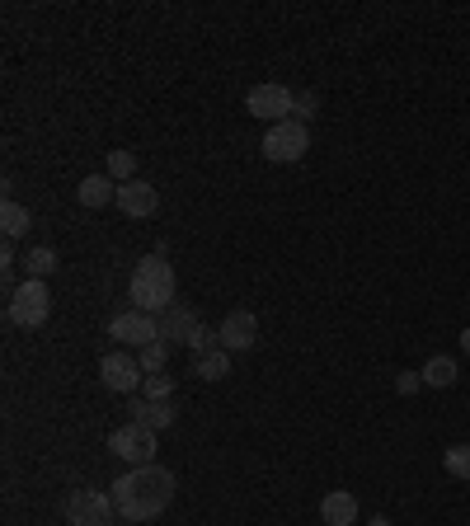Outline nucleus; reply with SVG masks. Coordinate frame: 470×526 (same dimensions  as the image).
<instances>
[{
	"mask_svg": "<svg viewBox=\"0 0 470 526\" xmlns=\"http://www.w3.org/2000/svg\"><path fill=\"white\" fill-rule=\"evenodd\" d=\"M174 489H179V480H174L170 465L151 461V465H137V470L118 475L109 494L123 522H156L160 512L174 503Z\"/></svg>",
	"mask_w": 470,
	"mask_h": 526,
	"instance_id": "1",
	"label": "nucleus"
},
{
	"mask_svg": "<svg viewBox=\"0 0 470 526\" xmlns=\"http://www.w3.org/2000/svg\"><path fill=\"white\" fill-rule=\"evenodd\" d=\"M127 296H132V306L146 310V315H165V310L174 306V268L165 263V249L146 254V259L132 268Z\"/></svg>",
	"mask_w": 470,
	"mask_h": 526,
	"instance_id": "2",
	"label": "nucleus"
},
{
	"mask_svg": "<svg viewBox=\"0 0 470 526\" xmlns=\"http://www.w3.org/2000/svg\"><path fill=\"white\" fill-rule=\"evenodd\" d=\"M47 315H52V292H47V282H38V278H24L15 287V296L5 301V320L15 329H43Z\"/></svg>",
	"mask_w": 470,
	"mask_h": 526,
	"instance_id": "3",
	"label": "nucleus"
},
{
	"mask_svg": "<svg viewBox=\"0 0 470 526\" xmlns=\"http://www.w3.org/2000/svg\"><path fill=\"white\" fill-rule=\"evenodd\" d=\"M160 320V343H184L188 353H207V348H217V334L193 315L188 306H170L165 315H156Z\"/></svg>",
	"mask_w": 470,
	"mask_h": 526,
	"instance_id": "4",
	"label": "nucleus"
},
{
	"mask_svg": "<svg viewBox=\"0 0 470 526\" xmlns=\"http://www.w3.org/2000/svg\"><path fill=\"white\" fill-rule=\"evenodd\" d=\"M259 151H264V160H273V165H297V160H306V151H311V127L297 123V118L273 123L264 132V141H259Z\"/></svg>",
	"mask_w": 470,
	"mask_h": 526,
	"instance_id": "5",
	"label": "nucleus"
},
{
	"mask_svg": "<svg viewBox=\"0 0 470 526\" xmlns=\"http://www.w3.org/2000/svg\"><path fill=\"white\" fill-rule=\"evenodd\" d=\"M156 437H160V433L141 428L137 418H127L123 428H113V433H109V451H113V456H123V461L137 470V465H151V461H156Z\"/></svg>",
	"mask_w": 470,
	"mask_h": 526,
	"instance_id": "6",
	"label": "nucleus"
},
{
	"mask_svg": "<svg viewBox=\"0 0 470 526\" xmlns=\"http://www.w3.org/2000/svg\"><path fill=\"white\" fill-rule=\"evenodd\" d=\"M292 104H297V90H287L278 80H264V85H254L250 99H245V109L259 118V123H287L292 118Z\"/></svg>",
	"mask_w": 470,
	"mask_h": 526,
	"instance_id": "7",
	"label": "nucleus"
},
{
	"mask_svg": "<svg viewBox=\"0 0 470 526\" xmlns=\"http://www.w3.org/2000/svg\"><path fill=\"white\" fill-rule=\"evenodd\" d=\"M109 339H118L123 348H146V343H156L160 339V320L156 315H146V310H137V306H127V310H118L109 320Z\"/></svg>",
	"mask_w": 470,
	"mask_h": 526,
	"instance_id": "8",
	"label": "nucleus"
},
{
	"mask_svg": "<svg viewBox=\"0 0 470 526\" xmlns=\"http://www.w3.org/2000/svg\"><path fill=\"white\" fill-rule=\"evenodd\" d=\"M118 508H113V494L104 489H76L66 498V522L71 526H113Z\"/></svg>",
	"mask_w": 470,
	"mask_h": 526,
	"instance_id": "9",
	"label": "nucleus"
},
{
	"mask_svg": "<svg viewBox=\"0 0 470 526\" xmlns=\"http://www.w3.org/2000/svg\"><path fill=\"white\" fill-rule=\"evenodd\" d=\"M99 376H104V386H109L113 395H132V390L146 381L137 353H127V348H113V353H104V362H99Z\"/></svg>",
	"mask_w": 470,
	"mask_h": 526,
	"instance_id": "10",
	"label": "nucleus"
},
{
	"mask_svg": "<svg viewBox=\"0 0 470 526\" xmlns=\"http://www.w3.org/2000/svg\"><path fill=\"white\" fill-rule=\"evenodd\" d=\"M217 343L226 348V353H245V348H254L259 343V315L254 310H231L226 320L217 325Z\"/></svg>",
	"mask_w": 470,
	"mask_h": 526,
	"instance_id": "11",
	"label": "nucleus"
},
{
	"mask_svg": "<svg viewBox=\"0 0 470 526\" xmlns=\"http://www.w3.org/2000/svg\"><path fill=\"white\" fill-rule=\"evenodd\" d=\"M156 207H160V193L146 179H132V184H118V212L132 221H146V217H156Z\"/></svg>",
	"mask_w": 470,
	"mask_h": 526,
	"instance_id": "12",
	"label": "nucleus"
},
{
	"mask_svg": "<svg viewBox=\"0 0 470 526\" xmlns=\"http://www.w3.org/2000/svg\"><path fill=\"white\" fill-rule=\"evenodd\" d=\"M127 414L137 418L141 428H151V433H165V428H174V423H179V409H174L170 400H137Z\"/></svg>",
	"mask_w": 470,
	"mask_h": 526,
	"instance_id": "13",
	"label": "nucleus"
},
{
	"mask_svg": "<svg viewBox=\"0 0 470 526\" xmlns=\"http://www.w3.org/2000/svg\"><path fill=\"white\" fill-rule=\"evenodd\" d=\"M76 202L80 207H90V212H99V207L118 202V184H113L109 174H85V179L76 184Z\"/></svg>",
	"mask_w": 470,
	"mask_h": 526,
	"instance_id": "14",
	"label": "nucleus"
},
{
	"mask_svg": "<svg viewBox=\"0 0 470 526\" xmlns=\"http://www.w3.org/2000/svg\"><path fill=\"white\" fill-rule=\"evenodd\" d=\"M320 522L325 526H353L358 522V498L348 489H329L325 503H320Z\"/></svg>",
	"mask_w": 470,
	"mask_h": 526,
	"instance_id": "15",
	"label": "nucleus"
},
{
	"mask_svg": "<svg viewBox=\"0 0 470 526\" xmlns=\"http://www.w3.org/2000/svg\"><path fill=\"white\" fill-rule=\"evenodd\" d=\"M193 376H203V381H221V376H231V353L226 348H207V353H193Z\"/></svg>",
	"mask_w": 470,
	"mask_h": 526,
	"instance_id": "16",
	"label": "nucleus"
},
{
	"mask_svg": "<svg viewBox=\"0 0 470 526\" xmlns=\"http://www.w3.org/2000/svg\"><path fill=\"white\" fill-rule=\"evenodd\" d=\"M33 217H29V207L15 198H5L0 202V231H5V240H19V235H29Z\"/></svg>",
	"mask_w": 470,
	"mask_h": 526,
	"instance_id": "17",
	"label": "nucleus"
},
{
	"mask_svg": "<svg viewBox=\"0 0 470 526\" xmlns=\"http://www.w3.org/2000/svg\"><path fill=\"white\" fill-rule=\"evenodd\" d=\"M423 386H433V390H447L456 381V357H428V367H423Z\"/></svg>",
	"mask_w": 470,
	"mask_h": 526,
	"instance_id": "18",
	"label": "nucleus"
},
{
	"mask_svg": "<svg viewBox=\"0 0 470 526\" xmlns=\"http://www.w3.org/2000/svg\"><path fill=\"white\" fill-rule=\"evenodd\" d=\"M24 273L38 278V282H47L52 273H57V249H52V245H33L29 259H24Z\"/></svg>",
	"mask_w": 470,
	"mask_h": 526,
	"instance_id": "19",
	"label": "nucleus"
},
{
	"mask_svg": "<svg viewBox=\"0 0 470 526\" xmlns=\"http://www.w3.org/2000/svg\"><path fill=\"white\" fill-rule=\"evenodd\" d=\"M104 174H109L113 184H132V179H137V155H132V151H109Z\"/></svg>",
	"mask_w": 470,
	"mask_h": 526,
	"instance_id": "20",
	"label": "nucleus"
},
{
	"mask_svg": "<svg viewBox=\"0 0 470 526\" xmlns=\"http://www.w3.org/2000/svg\"><path fill=\"white\" fill-rule=\"evenodd\" d=\"M442 465L452 480H470V442H456V447L442 451Z\"/></svg>",
	"mask_w": 470,
	"mask_h": 526,
	"instance_id": "21",
	"label": "nucleus"
},
{
	"mask_svg": "<svg viewBox=\"0 0 470 526\" xmlns=\"http://www.w3.org/2000/svg\"><path fill=\"white\" fill-rule=\"evenodd\" d=\"M165 357H170V343H146V348H141V353H137V362H141V372H146V376H156L160 372V367H165Z\"/></svg>",
	"mask_w": 470,
	"mask_h": 526,
	"instance_id": "22",
	"label": "nucleus"
},
{
	"mask_svg": "<svg viewBox=\"0 0 470 526\" xmlns=\"http://www.w3.org/2000/svg\"><path fill=\"white\" fill-rule=\"evenodd\" d=\"M170 395H174V376L156 372V376L141 381V400H170Z\"/></svg>",
	"mask_w": 470,
	"mask_h": 526,
	"instance_id": "23",
	"label": "nucleus"
},
{
	"mask_svg": "<svg viewBox=\"0 0 470 526\" xmlns=\"http://www.w3.org/2000/svg\"><path fill=\"white\" fill-rule=\"evenodd\" d=\"M315 109H320V99H315V94H297V104H292V118H297V123H311Z\"/></svg>",
	"mask_w": 470,
	"mask_h": 526,
	"instance_id": "24",
	"label": "nucleus"
},
{
	"mask_svg": "<svg viewBox=\"0 0 470 526\" xmlns=\"http://www.w3.org/2000/svg\"><path fill=\"white\" fill-rule=\"evenodd\" d=\"M419 386H423L419 372H400V376H395V390H400V395H414Z\"/></svg>",
	"mask_w": 470,
	"mask_h": 526,
	"instance_id": "25",
	"label": "nucleus"
},
{
	"mask_svg": "<svg viewBox=\"0 0 470 526\" xmlns=\"http://www.w3.org/2000/svg\"><path fill=\"white\" fill-rule=\"evenodd\" d=\"M0 268H15V240L0 245Z\"/></svg>",
	"mask_w": 470,
	"mask_h": 526,
	"instance_id": "26",
	"label": "nucleus"
},
{
	"mask_svg": "<svg viewBox=\"0 0 470 526\" xmlns=\"http://www.w3.org/2000/svg\"><path fill=\"white\" fill-rule=\"evenodd\" d=\"M367 526H391V522H386V517H372V522H367Z\"/></svg>",
	"mask_w": 470,
	"mask_h": 526,
	"instance_id": "27",
	"label": "nucleus"
},
{
	"mask_svg": "<svg viewBox=\"0 0 470 526\" xmlns=\"http://www.w3.org/2000/svg\"><path fill=\"white\" fill-rule=\"evenodd\" d=\"M461 348H466V353H470V329H466V334H461Z\"/></svg>",
	"mask_w": 470,
	"mask_h": 526,
	"instance_id": "28",
	"label": "nucleus"
}]
</instances>
